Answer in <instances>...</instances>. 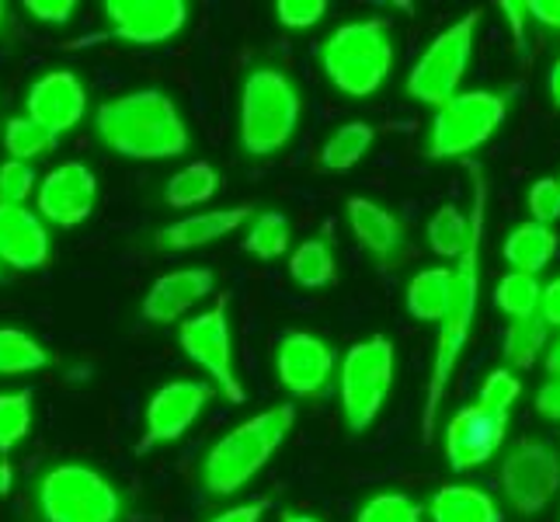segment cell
Listing matches in <instances>:
<instances>
[{"label":"cell","mask_w":560,"mask_h":522,"mask_svg":"<svg viewBox=\"0 0 560 522\" xmlns=\"http://www.w3.org/2000/svg\"><path fill=\"white\" fill-rule=\"evenodd\" d=\"M4 147L11 153V161L32 164L38 158H46V153L56 147V137L46 126L28 119V115H14V119H8V126H4Z\"/></svg>","instance_id":"33"},{"label":"cell","mask_w":560,"mask_h":522,"mask_svg":"<svg viewBox=\"0 0 560 522\" xmlns=\"http://www.w3.org/2000/svg\"><path fill=\"white\" fill-rule=\"evenodd\" d=\"M373 140H376V129L362 119L338 126L320 150V167L324 171H352L365 153H370Z\"/></svg>","instance_id":"25"},{"label":"cell","mask_w":560,"mask_h":522,"mask_svg":"<svg viewBox=\"0 0 560 522\" xmlns=\"http://www.w3.org/2000/svg\"><path fill=\"white\" fill-rule=\"evenodd\" d=\"M547 373L550 380H560V338L547 348Z\"/></svg>","instance_id":"45"},{"label":"cell","mask_w":560,"mask_h":522,"mask_svg":"<svg viewBox=\"0 0 560 522\" xmlns=\"http://www.w3.org/2000/svg\"><path fill=\"white\" fill-rule=\"evenodd\" d=\"M526 206L533 212V223H557L560 220V178H539L533 182L529 196H526Z\"/></svg>","instance_id":"38"},{"label":"cell","mask_w":560,"mask_h":522,"mask_svg":"<svg viewBox=\"0 0 560 522\" xmlns=\"http://www.w3.org/2000/svg\"><path fill=\"white\" fill-rule=\"evenodd\" d=\"M98 140L129 161H171L188 150V126L178 105L158 88L129 91L94 112Z\"/></svg>","instance_id":"2"},{"label":"cell","mask_w":560,"mask_h":522,"mask_svg":"<svg viewBox=\"0 0 560 522\" xmlns=\"http://www.w3.org/2000/svg\"><path fill=\"white\" fill-rule=\"evenodd\" d=\"M349 227L359 241L362 251H370L373 258H390L397 255V247L404 241L400 220L394 217L390 209H383L380 202L365 199V196H352L349 199Z\"/></svg>","instance_id":"21"},{"label":"cell","mask_w":560,"mask_h":522,"mask_svg":"<svg viewBox=\"0 0 560 522\" xmlns=\"http://www.w3.org/2000/svg\"><path fill=\"white\" fill-rule=\"evenodd\" d=\"M112 35L129 46H158L175 38L188 22L185 0H105Z\"/></svg>","instance_id":"14"},{"label":"cell","mask_w":560,"mask_h":522,"mask_svg":"<svg viewBox=\"0 0 560 522\" xmlns=\"http://www.w3.org/2000/svg\"><path fill=\"white\" fill-rule=\"evenodd\" d=\"M303 102L282 70H250L241 91V147L250 158H272L296 137Z\"/></svg>","instance_id":"5"},{"label":"cell","mask_w":560,"mask_h":522,"mask_svg":"<svg viewBox=\"0 0 560 522\" xmlns=\"http://www.w3.org/2000/svg\"><path fill=\"white\" fill-rule=\"evenodd\" d=\"M547 335H550V324L544 317H523V321H512L509 332H505V345H501V352H505V362L512 370H533L539 362V352L547 348Z\"/></svg>","instance_id":"27"},{"label":"cell","mask_w":560,"mask_h":522,"mask_svg":"<svg viewBox=\"0 0 560 522\" xmlns=\"http://www.w3.org/2000/svg\"><path fill=\"white\" fill-rule=\"evenodd\" d=\"M539 303H544V286H539L536 276L509 272V276H501L498 286H494V306L501 314H509L512 321L536 317Z\"/></svg>","instance_id":"30"},{"label":"cell","mask_w":560,"mask_h":522,"mask_svg":"<svg viewBox=\"0 0 560 522\" xmlns=\"http://www.w3.org/2000/svg\"><path fill=\"white\" fill-rule=\"evenodd\" d=\"M4 28H8V4L0 0V32H4Z\"/></svg>","instance_id":"49"},{"label":"cell","mask_w":560,"mask_h":522,"mask_svg":"<svg viewBox=\"0 0 560 522\" xmlns=\"http://www.w3.org/2000/svg\"><path fill=\"white\" fill-rule=\"evenodd\" d=\"M320 67L341 94L370 98L394 67V38L383 18H365L335 28L320 46Z\"/></svg>","instance_id":"4"},{"label":"cell","mask_w":560,"mask_h":522,"mask_svg":"<svg viewBox=\"0 0 560 522\" xmlns=\"http://www.w3.org/2000/svg\"><path fill=\"white\" fill-rule=\"evenodd\" d=\"M432 522H501V509L488 491L474 485H446L429 501Z\"/></svg>","instance_id":"22"},{"label":"cell","mask_w":560,"mask_h":522,"mask_svg":"<svg viewBox=\"0 0 560 522\" xmlns=\"http://www.w3.org/2000/svg\"><path fill=\"white\" fill-rule=\"evenodd\" d=\"M501 491L518 515L544 512L560 491V456L547 442L523 439L501 460Z\"/></svg>","instance_id":"11"},{"label":"cell","mask_w":560,"mask_h":522,"mask_svg":"<svg viewBox=\"0 0 560 522\" xmlns=\"http://www.w3.org/2000/svg\"><path fill=\"white\" fill-rule=\"evenodd\" d=\"M88 112V88L73 70H49L32 81L25 94V115L38 126H46L56 140L81 126Z\"/></svg>","instance_id":"15"},{"label":"cell","mask_w":560,"mask_h":522,"mask_svg":"<svg viewBox=\"0 0 560 522\" xmlns=\"http://www.w3.org/2000/svg\"><path fill=\"white\" fill-rule=\"evenodd\" d=\"M35 185V171L25 161H4L0 164V206H25Z\"/></svg>","instance_id":"37"},{"label":"cell","mask_w":560,"mask_h":522,"mask_svg":"<svg viewBox=\"0 0 560 522\" xmlns=\"http://www.w3.org/2000/svg\"><path fill=\"white\" fill-rule=\"evenodd\" d=\"M25 11L43 25H67L77 11V4L73 0H28Z\"/></svg>","instance_id":"40"},{"label":"cell","mask_w":560,"mask_h":522,"mask_svg":"<svg viewBox=\"0 0 560 522\" xmlns=\"http://www.w3.org/2000/svg\"><path fill=\"white\" fill-rule=\"evenodd\" d=\"M526 14L536 25L560 32V0H526Z\"/></svg>","instance_id":"43"},{"label":"cell","mask_w":560,"mask_h":522,"mask_svg":"<svg viewBox=\"0 0 560 522\" xmlns=\"http://www.w3.org/2000/svg\"><path fill=\"white\" fill-rule=\"evenodd\" d=\"M265 509H268V501L255 498V501H244V506H234V509H226L220 515H212L209 522H261Z\"/></svg>","instance_id":"42"},{"label":"cell","mask_w":560,"mask_h":522,"mask_svg":"<svg viewBox=\"0 0 560 522\" xmlns=\"http://www.w3.org/2000/svg\"><path fill=\"white\" fill-rule=\"evenodd\" d=\"M279 522H320L317 515H303V512H282Z\"/></svg>","instance_id":"48"},{"label":"cell","mask_w":560,"mask_h":522,"mask_svg":"<svg viewBox=\"0 0 560 522\" xmlns=\"http://www.w3.org/2000/svg\"><path fill=\"white\" fill-rule=\"evenodd\" d=\"M98 202V178L81 161H67L52 167L35 192L38 217L56 227H81Z\"/></svg>","instance_id":"13"},{"label":"cell","mask_w":560,"mask_h":522,"mask_svg":"<svg viewBox=\"0 0 560 522\" xmlns=\"http://www.w3.org/2000/svg\"><path fill=\"white\" fill-rule=\"evenodd\" d=\"M557 247H560V241L553 234V227L529 220V223H518L505 237V262L512 265V272L536 276L553 262Z\"/></svg>","instance_id":"23"},{"label":"cell","mask_w":560,"mask_h":522,"mask_svg":"<svg viewBox=\"0 0 560 522\" xmlns=\"http://www.w3.org/2000/svg\"><path fill=\"white\" fill-rule=\"evenodd\" d=\"M49 262V230L28 206H0V265L32 272Z\"/></svg>","instance_id":"19"},{"label":"cell","mask_w":560,"mask_h":522,"mask_svg":"<svg viewBox=\"0 0 560 522\" xmlns=\"http://www.w3.org/2000/svg\"><path fill=\"white\" fill-rule=\"evenodd\" d=\"M276 14L285 28H311L327 14V0H279Z\"/></svg>","instance_id":"39"},{"label":"cell","mask_w":560,"mask_h":522,"mask_svg":"<svg viewBox=\"0 0 560 522\" xmlns=\"http://www.w3.org/2000/svg\"><path fill=\"white\" fill-rule=\"evenodd\" d=\"M539 317L550 327H560V279L544 286V303H539Z\"/></svg>","instance_id":"44"},{"label":"cell","mask_w":560,"mask_h":522,"mask_svg":"<svg viewBox=\"0 0 560 522\" xmlns=\"http://www.w3.org/2000/svg\"><path fill=\"white\" fill-rule=\"evenodd\" d=\"M178 345L185 348V356L202 366L212 376V383L220 386V394L230 404H244L247 394L237 380L234 370V335H230V300L220 297L209 311H199L196 317H185L178 327Z\"/></svg>","instance_id":"10"},{"label":"cell","mask_w":560,"mask_h":522,"mask_svg":"<svg viewBox=\"0 0 560 522\" xmlns=\"http://www.w3.org/2000/svg\"><path fill=\"white\" fill-rule=\"evenodd\" d=\"M289 234H293V227H289L282 212H258L247 227L244 251L261 262H276L289 251Z\"/></svg>","instance_id":"32"},{"label":"cell","mask_w":560,"mask_h":522,"mask_svg":"<svg viewBox=\"0 0 560 522\" xmlns=\"http://www.w3.org/2000/svg\"><path fill=\"white\" fill-rule=\"evenodd\" d=\"M509 415H494L480 404H467L459 408L446 425V460L453 471H474L480 463H488L498 446L505 442Z\"/></svg>","instance_id":"17"},{"label":"cell","mask_w":560,"mask_h":522,"mask_svg":"<svg viewBox=\"0 0 560 522\" xmlns=\"http://www.w3.org/2000/svg\"><path fill=\"white\" fill-rule=\"evenodd\" d=\"M509 102L505 94L494 91H459L453 102L435 108L432 129H429V150L432 161H453L467 158L477 147H485L498 126L505 123Z\"/></svg>","instance_id":"8"},{"label":"cell","mask_w":560,"mask_h":522,"mask_svg":"<svg viewBox=\"0 0 560 522\" xmlns=\"http://www.w3.org/2000/svg\"><path fill=\"white\" fill-rule=\"evenodd\" d=\"M32 432V391L0 394V456H8Z\"/></svg>","instance_id":"34"},{"label":"cell","mask_w":560,"mask_h":522,"mask_svg":"<svg viewBox=\"0 0 560 522\" xmlns=\"http://www.w3.org/2000/svg\"><path fill=\"white\" fill-rule=\"evenodd\" d=\"M296 425V404H276L255 418L241 421L234 432L212 442L202 460V488L209 495H237L247 480L265 471V463L276 456L285 436Z\"/></svg>","instance_id":"3"},{"label":"cell","mask_w":560,"mask_h":522,"mask_svg":"<svg viewBox=\"0 0 560 522\" xmlns=\"http://www.w3.org/2000/svg\"><path fill=\"white\" fill-rule=\"evenodd\" d=\"M421 501H415L408 491H383L365 501L355 522H421Z\"/></svg>","instance_id":"35"},{"label":"cell","mask_w":560,"mask_h":522,"mask_svg":"<svg viewBox=\"0 0 560 522\" xmlns=\"http://www.w3.org/2000/svg\"><path fill=\"white\" fill-rule=\"evenodd\" d=\"M450 286H453V272L450 268H421V272L408 282V311L415 321H442L450 306Z\"/></svg>","instance_id":"24"},{"label":"cell","mask_w":560,"mask_h":522,"mask_svg":"<svg viewBox=\"0 0 560 522\" xmlns=\"http://www.w3.org/2000/svg\"><path fill=\"white\" fill-rule=\"evenodd\" d=\"M474 178V206H470V247L463 251V258L453 268V286H450V306L446 317L439 321V338H435V359H432V376H429V394H424V411H421V439L432 442L435 421H439V404L450 391V380L456 373V362L463 348L470 341V327L477 317V293H480V241H485V223H488V178L485 167L470 164Z\"/></svg>","instance_id":"1"},{"label":"cell","mask_w":560,"mask_h":522,"mask_svg":"<svg viewBox=\"0 0 560 522\" xmlns=\"http://www.w3.org/2000/svg\"><path fill=\"white\" fill-rule=\"evenodd\" d=\"M11 485H14V467L8 460H0V498L11 491Z\"/></svg>","instance_id":"46"},{"label":"cell","mask_w":560,"mask_h":522,"mask_svg":"<svg viewBox=\"0 0 560 522\" xmlns=\"http://www.w3.org/2000/svg\"><path fill=\"white\" fill-rule=\"evenodd\" d=\"M38 512L46 522H119L122 498L88 463H56L38 477Z\"/></svg>","instance_id":"6"},{"label":"cell","mask_w":560,"mask_h":522,"mask_svg":"<svg viewBox=\"0 0 560 522\" xmlns=\"http://www.w3.org/2000/svg\"><path fill=\"white\" fill-rule=\"evenodd\" d=\"M501 14H505V22L512 28V38H515V49L526 46V0H501Z\"/></svg>","instance_id":"41"},{"label":"cell","mask_w":560,"mask_h":522,"mask_svg":"<svg viewBox=\"0 0 560 522\" xmlns=\"http://www.w3.org/2000/svg\"><path fill=\"white\" fill-rule=\"evenodd\" d=\"M276 373L293 397H317L335 373V352L311 332H289L276 348Z\"/></svg>","instance_id":"16"},{"label":"cell","mask_w":560,"mask_h":522,"mask_svg":"<svg viewBox=\"0 0 560 522\" xmlns=\"http://www.w3.org/2000/svg\"><path fill=\"white\" fill-rule=\"evenodd\" d=\"M523 397V380L512 370H491L480 383V408H488L494 415H509L512 404Z\"/></svg>","instance_id":"36"},{"label":"cell","mask_w":560,"mask_h":522,"mask_svg":"<svg viewBox=\"0 0 560 522\" xmlns=\"http://www.w3.org/2000/svg\"><path fill=\"white\" fill-rule=\"evenodd\" d=\"M335 251L327 241L314 237V241H303L293 255H289V276H293L300 286L306 289H320V286H331L335 282Z\"/></svg>","instance_id":"28"},{"label":"cell","mask_w":560,"mask_h":522,"mask_svg":"<svg viewBox=\"0 0 560 522\" xmlns=\"http://www.w3.org/2000/svg\"><path fill=\"white\" fill-rule=\"evenodd\" d=\"M49 366V352L18 327H0V376H22Z\"/></svg>","instance_id":"31"},{"label":"cell","mask_w":560,"mask_h":522,"mask_svg":"<svg viewBox=\"0 0 560 522\" xmlns=\"http://www.w3.org/2000/svg\"><path fill=\"white\" fill-rule=\"evenodd\" d=\"M250 220V206H230V209H209V212H191L185 220H175L171 227H161L153 244L158 251H191L206 247L230 237L234 230H241Z\"/></svg>","instance_id":"20"},{"label":"cell","mask_w":560,"mask_h":522,"mask_svg":"<svg viewBox=\"0 0 560 522\" xmlns=\"http://www.w3.org/2000/svg\"><path fill=\"white\" fill-rule=\"evenodd\" d=\"M212 289H217V276L212 268H178V272H167L150 286V293L143 297L140 314L150 324H171L182 321L191 306L206 300Z\"/></svg>","instance_id":"18"},{"label":"cell","mask_w":560,"mask_h":522,"mask_svg":"<svg viewBox=\"0 0 560 522\" xmlns=\"http://www.w3.org/2000/svg\"><path fill=\"white\" fill-rule=\"evenodd\" d=\"M477 25H480V14L470 11L432 38L429 49H424L421 60L415 63V70L408 73V94L415 102L442 108L456 98L463 73H467V63H470V53H474Z\"/></svg>","instance_id":"9"},{"label":"cell","mask_w":560,"mask_h":522,"mask_svg":"<svg viewBox=\"0 0 560 522\" xmlns=\"http://www.w3.org/2000/svg\"><path fill=\"white\" fill-rule=\"evenodd\" d=\"M394 341L386 335H373L355 341L341 359V415L349 432H365L383 411L386 394L394 386Z\"/></svg>","instance_id":"7"},{"label":"cell","mask_w":560,"mask_h":522,"mask_svg":"<svg viewBox=\"0 0 560 522\" xmlns=\"http://www.w3.org/2000/svg\"><path fill=\"white\" fill-rule=\"evenodd\" d=\"M470 234H474V223L470 217H463L456 206H439L429 220V244L439 258H453L459 262L463 251L470 247Z\"/></svg>","instance_id":"29"},{"label":"cell","mask_w":560,"mask_h":522,"mask_svg":"<svg viewBox=\"0 0 560 522\" xmlns=\"http://www.w3.org/2000/svg\"><path fill=\"white\" fill-rule=\"evenodd\" d=\"M212 401V386L199 380H171L147 404V429L137 442V453H150L164 442H178Z\"/></svg>","instance_id":"12"},{"label":"cell","mask_w":560,"mask_h":522,"mask_svg":"<svg viewBox=\"0 0 560 522\" xmlns=\"http://www.w3.org/2000/svg\"><path fill=\"white\" fill-rule=\"evenodd\" d=\"M220 192V171L209 161H191L178 174H171L164 188V202L175 209H191L199 202H209Z\"/></svg>","instance_id":"26"},{"label":"cell","mask_w":560,"mask_h":522,"mask_svg":"<svg viewBox=\"0 0 560 522\" xmlns=\"http://www.w3.org/2000/svg\"><path fill=\"white\" fill-rule=\"evenodd\" d=\"M550 98H553V105L560 108V56H557L553 67H550Z\"/></svg>","instance_id":"47"}]
</instances>
